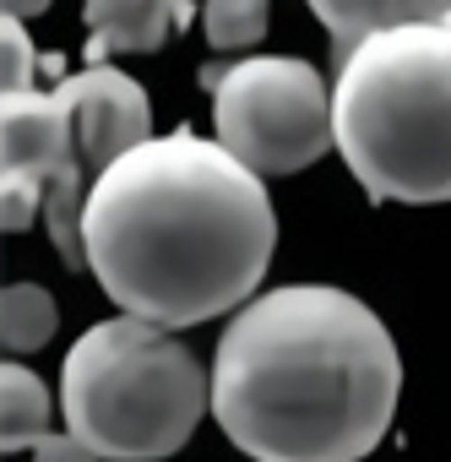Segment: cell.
Segmentation results:
<instances>
[{"label": "cell", "mask_w": 451, "mask_h": 462, "mask_svg": "<svg viewBox=\"0 0 451 462\" xmlns=\"http://www.w3.org/2000/svg\"><path fill=\"white\" fill-rule=\"evenodd\" d=\"M278 251L267 180L223 142L169 131L115 158L82 207V256L98 289L169 332L251 300Z\"/></svg>", "instance_id": "cell-1"}, {"label": "cell", "mask_w": 451, "mask_h": 462, "mask_svg": "<svg viewBox=\"0 0 451 462\" xmlns=\"http://www.w3.org/2000/svg\"><path fill=\"white\" fill-rule=\"evenodd\" d=\"M397 392L391 332L332 283L256 294L212 354V419L251 462H359L381 446Z\"/></svg>", "instance_id": "cell-2"}, {"label": "cell", "mask_w": 451, "mask_h": 462, "mask_svg": "<svg viewBox=\"0 0 451 462\" xmlns=\"http://www.w3.org/2000/svg\"><path fill=\"white\" fill-rule=\"evenodd\" d=\"M332 125L370 201H451V23L359 39L337 60Z\"/></svg>", "instance_id": "cell-3"}, {"label": "cell", "mask_w": 451, "mask_h": 462, "mask_svg": "<svg viewBox=\"0 0 451 462\" xmlns=\"http://www.w3.org/2000/svg\"><path fill=\"white\" fill-rule=\"evenodd\" d=\"M212 408V370L158 321L115 316L87 327L60 365V413L104 462L174 457Z\"/></svg>", "instance_id": "cell-4"}, {"label": "cell", "mask_w": 451, "mask_h": 462, "mask_svg": "<svg viewBox=\"0 0 451 462\" xmlns=\"http://www.w3.org/2000/svg\"><path fill=\"white\" fill-rule=\"evenodd\" d=\"M201 88L212 93V125L251 174L278 180L299 174L327 147H337L332 88L299 55H251L240 66H201Z\"/></svg>", "instance_id": "cell-5"}, {"label": "cell", "mask_w": 451, "mask_h": 462, "mask_svg": "<svg viewBox=\"0 0 451 462\" xmlns=\"http://www.w3.org/2000/svg\"><path fill=\"white\" fill-rule=\"evenodd\" d=\"M60 98L71 104V125H77V163L87 180H98L115 158H125L131 147L152 142V104L142 93L136 77L115 71V66H87L55 82Z\"/></svg>", "instance_id": "cell-6"}, {"label": "cell", "mask_w": 451, "mask_h": 462, "mask_svg": "<svg viewBox=\"0 0 451 462\" xmlns=\"http://www.w3.org/2000/svg\"><path fill=\"white\" fill-rule=\"evenodd\" d=\"M196 6L190 0H82V28H87V66H109L115 55H152L169 33L190 28Z\"/></svg>", "instance_id": "cell-7"}, {"label": "cell", "mask_w": 451, "mask_h": 462, "mask_svg": "<svg viewBox=\"0 0 451 462\" xmlns=\"http://www.w3.org/2000/svg\"><path fill=\"white\" fill-rule=\"evenodd\" d=\"M316 23L332 39V60H348V50L370 33L408 28V23H451V0H305Z\"/></svg>", "instance_id": "cell-8"}, {"label": "cell", "mask_w": 451, "mask_h": 462, "mask_svg": "<svg viewBox=\"0 0 451 462\" xmlns=\"http://www.w3.org/2000/svg\"><path fill=\"white\" fill-rule=\"evenodd\" d=\"M50 435V386L28 365H0V451H33Z\"/></svg>", "instance_id": "cell-9"}, {"label": "cell", "mask_w": 451, "mask_h": 462, "mask_svg": "<svg viewBox=\"0 0 451 462\" xmlns=\"http://www.w3.org/2000/svg\"><path fill=\"white\" fill-rule=\"evenodd\" d=\"M55 321H60V310L39 283H6V294H0V343H6V359L44 348Z\"/></svg>", "instance_id": "cell-10"}, {"label": "cell", "mask_w": 451, "mask_h": 462, "mask_svg": "<svg viewBox=\"0 0 451 462\" xmlns=\"http://www.w3.org/2000/svg\"><path fill=\"white\" fill-rule=\"evenodd\" d=\"M201 33L217 55L251 50L267 33V0H207L201 6Z\"/></svg>", "instance_id": "cell-11"}, {"label": "cell", "mask_w": 451, "mask_h": 462, "mask_svg": "<svg viewBox=\"0 0 451 462\" xmlns=\"http://www.w3.org/2000/svg\"><path fill=\"white\" fill-rule=\"evenodd\" d=\"M39 66L44 60H39L23 17H0V82H6V93H33Z\"/></svg>", "instance_id": "cell-12"}, {"label": "cell", "mask_w": 451, "mask_h": 462, "mask_svg": "<svg viewBox=\"0 0 451 462\" xmlns=\"http://www.w3.org/2000/svg\"><path fill=\"white\" fill-rule=\"evenodd\" d=\"M33 462H104V457H98L87 440H77L71 430H66V435H55V430H50V435L33 446Z\"/></svg>", "instance_id": "cell-13"}, {"label": "cell", "mask_w": 451, "mask_h": 462, "mask_svg": "<svg viewBox=\"0 0 451 462\" xmlns=\"http://www.w3.org/2000/svg\"><path fill=\"white\" fill-rule=\"evenodd\" d=\"M39 12H50V0H6V17H39Z\"/></svg>", "instance_id": "cell-14"}]
</instances>
